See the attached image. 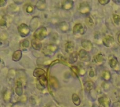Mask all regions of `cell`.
<instances>
[{"label":"cell","instance_id":"52a82bcc","mask_svg":"<svg viewBox=\"0 0 120 107\" xmlns=\"http://www.w3.org/2000/svg\"><path fill=\"white\" fill-rule=\"evenodd\" d=\"M78 56L79 59L83 61L88 62L90 61V60H91V56L88 53V51H86V50H84L83 49L80 50L79 52Z\"/></svg>","mask_w":120,"mask_h":107},{"label":"cell","instance_id":"5bb4252c","mask_svg":"<svg viewBox=\"0 0 120 107\" xmlns=\"http://www.w3.org/2000/svg\"><path fill=\"white\" fill-rule=\"evenodd\" d=\"M74 5V1L72 0H67L63 3L61 5L62 9L65 11H69L72 9Z\"/></svg>","mask_w":120,"mask_h":107},{"label":"cell","instance_id":"277c9868","mask_svg":"<svg viewBox=\"0 0 120 107\" xmlns=\"http://www.w3.org/2000/svg\"><path fill=\"white\" fill-rule=\"evenodd\" d=\"M79 11L82 15H88L91 11V6L88 2L83 1L79 4Z\"/></svg>","mask_w":120,"mask_h":107},{"label":"cell","instance_id":"f1b7e54d","mask_svg":"<svg viewBox=\"0 0 120 107\" xmlns=\"http://www.w3.org/2000/svg\"><path fill=\"white\" fill-rule=\"evenodd\" d=\"M11 96H12L11 92L8 90H6L3 95L4 101H5V102H9V101L11 100Z\"/></svg>","mask_w":120,"mask_h":107},{"label":"cell","instance_id":"1f68e13d","mask_svg":"<svg viewBox=\"0 0 120 107\" xmlns=\"http://www.w3.org/2000/svg\"><path fill=\"white\" fill-rule=\"evenodd\" d=\"M86 23L87 25L90 26V27H93L94 23L93 19L92 18L91 16H88L86 19Z\"/></svg>","mask_w":120,"mask_h":107},{"label":"cell","instance_id":"f6af8a7d","mask_svg":"<svg viewBox=\"0 0 120 107\" xmlns=\"http://www.w3.org/2000/svg\"><path fill=\"white\" fill-rule=\"evenodd\" d=\"M117 39H118V43H119L120 44V33L118 34V36H117Z\"/></svg>","mask_w":120,"mask_h":107},{"label":"cell","instance_id":"9c48e42d","mask_svg":"<svg viewBox=\"0 0 120 107\" xmlns=\"http://www.w3.org/2000/svg\"><path fill=\"white\" fill-rule=\"evenodd\" d=\"M103 43L105 46L111 47L114 44V38L112 37L111 36H106L103 39Z\"/></svg>","mask_w":120,"mask_h":107},{"label":"cell","instance_id":"7c38bea8","mask_svg":"<svg viewBox=\"0 0 120 107\" xmlns=\"http://www.w3.org/2000/svg\"><path fill=\"white\" fill-rule=\"evenodd\" d=\"M81 46L82 47L83 50H86V51H90L92 50V49L93 48V45L90 40L83 39L81 41Z\"/></svg>","mask_w":120,"mask_h":107},{"label":"cell","instance_id":"f35d334b","mask_svg":"<svg viewBox=\"0 0 120 107\" xmlns=\"http://www.w3.org/2000/svg\"><path fill=\"white\" fill-rule=\"evenodd\" d=\"M96 75V71L94 70V69L93 68H91L90 71V73H89V76L90 78H94L95 76Z\"/></svg>","mask_w":120,"mask_h":107},{"label":"cell","instance_id":"4dcf8cb0","mask_svg":"<svg viewBox=\"0 0 120 107\" xmlns=\"http://www.w3.org/2000/svg\"><path fill=\"white\" fill-rule=\"evenodd\" d=\"M102 77L105 81H109L111 79V77L110 72L108 71V70L103 71V73H102Z\"/></svg>","mask_w":120,"mask_h":107},{"label":"cell","instance_id":"cb8c5ba5","mask_svg":"<svg viewBox=\"0 0 120 107\" xmlns=\"http://www.w3.org/2000/svg\"><path fill=\"white\" fill-rule=\"evenodd\" d=\"M16 77V71L15 69L11 68L8 71V81H13Z\"/></svg>","mask_w":120,"mask_h":107},{"label":"cell","instance_id":"f546056e","mask_svg":"<svg viewBox=\"0 0 120 107\" xmlns=\"http://www.w3.org/2000/svg\"><path fill=\"white\" fill-rule=\"evenodd\" d=\"M8 9L10 13H16L19 11V7L17 6V4H11L8 7Z\"/></svg>","mask_w":120,"mask_h":107},{"label":"cell","instance_id":"30bf717a","mask_svg":"<svg viewBox=\"0 0 120 107\" xmlns=\"http://www.w3.org/2000/svg\"><path fill=\"white\" fill-rule=\"evenodd\" d=\"M16 76L18 77V80L20 81L22 83V85L23 83H26V75L25 71L23 69H19L16 71Z\"/></svg>","mask_w":120,"mask_h":107},{"label":"cell","instance_id":"8fae6325","mask_svg":"<svg viewBox=\"0 0 120 107\" xmlns=\"http://www.w3.org/2000/svg\"><path fill=\"white\" fill-rule=\"evenodd\" d=\"M109 63L112 69H114L116 71H119L120 66H119L118 61L116 57H114V56H111V58H109Z\"/></svg>","mask_w":120,"mask_h":107},{"label":"cell","instance_id":"d6a6232c","mask_svg":"<svg viewBox=\"0 0 120 107\" xmlns=\"http://www.w3.org/2000/svg\"><path fill=\"white\" fill-rule=\"evenodd\" d=\"M112 19L114 21V23L118 26L120 24V16L116 14H113L112 15Z\"/></svg>","mask_w":120,"mask_h":107},{"label":"cell","instance_id":"7dc6e473","mask_svg":"<svg viewBox=\"0 0 120 107\" xmlns=\"http://www.w3.org/2000/svg\"><path fill=\"white\" fill-rule=\"evenodd\" d=\"M1 61V58H0V62Z\"/></svg>","mask_w":120,"mask_h":107},{"label":"cell","instance_id":"83f0119b","mask_svg":"<svg viewBox=\"0 0 120 107\" xmlns=\"http://www.w3.org/2000/svg\"><path fill=\"white\" fill-rule=\"evenodd\" d=\"M72 101L74 105H75L77 107L79 106L81 104V99L79 97V96L76 93H73L72 95Z\"/></svg>","mask_w":120,"mask_h":107},{"label":"cell","instance_id":"60d3db41","mask_svg":"<svg viewBox=\"0 0 120 107\" xmlns=\"http://www.w3.org/2000/svg\"><path fill=\"white\" fill-rule=\"evenodd\" d=\"M60 60H54V61H52L51 63H50V65H49V66H52L54 65H56V64L57 63H60Z\"/></svg>","mask_w":120,"mask_h":107},{"label":"cell","instance_id":"ee69618b","mask_svg":"<svg viewBox=\"0 0 120 107\" xmlns=\"http://www.w3.org/2000/svg\"><path fill=\"white\" fill-rule=\"evenodd\" d=\"M46 107H56V105H54V104H53V103H51V104L48 105V106H46Z\"/></svg>","mask_w":120,"mask_h":107},{"label":"cell","instance_id":"7402d4cb","mask_svg":"<svg viewBox=\"0 0 120 107\" xmlns=\"http://www.w3.org/2000/svg\"><path fill=\"white\" fill-rule=\"evenodd\" d=\"M95 86V84L93 81H86L85 83H84V89L86 90V92H90L91 91Z\"/></svg>","mask_w":120,"mask_h":107},{"label":"cell","instance_id":"ba28073f","mask_svg":"<svg viewBox=\"0 0 120 107\" xmlns=\"http://www.w3.org/2000/svg\"><path fill=\"white\" fill-rule=\"evenodd\" d=\"M39 24V19L38 16L34 17L31 19L30 22V29L31 31H36L38 29V27Z\"/></svg>","mask_w":120,"mask_h":107},{"label":"cell","instance_id":"5b68a950","mask_svg":"<svg viewBox=\"0 0 120 107\" xmlns=\"http://www.w3.org/2000/svg\"><path fill=\"white\" fill-rule=\"evenodd\" d=\"M86 26H83L81 23H76L73 27V33L74 34H79L81 35H83L86 33Z\"/></svg>","mask_w":120,"mask_h":107},{"label":"cell","instance_id":"3957f363","mask_svg":"<svg viewBox=\"0 0 120 107\" xmlns=\"http://www.w3.org/2000/svg\"><path fill=\"white\" fill-rule=\"evenodd\" d=\"M18 31L21 37L24 38L28 36L30 34L31 30H30V27L28 25L25 23H21L18 27Z\"/></svg>","mask_w":120,"mask_h":107},{"label":"cell","instance_id":"74e56055","mask_svg":"<svg viewBox=\"0 0 120 107\" xmlns=\"http://www.w3.org/2000/svg\"><path fill=\"white\" fill-rule=\"evenodd\" d=\"M7 25V22L4 17H0V26L1 27H5Z\"/></svg>","mask_w":120,"mask_h":107},{"label":"cell","instance_id":"4fadbf2b","mask_svg":"<svg viewBox=\"0 0 120 107\" xmlns=\"http://www.w3.org/2000/svg\"><path fill=\"white\" fill-rule=\"evenodd\" d=\"M23 85L20 81L17 80L16 81V88H15V93L18 96H21L23 93Z\"/></svg>","mask_w":120,"mask_h":107},{"label":"cell","instance_id":"603a6c76","mask_svg":"<svg viewBox=\"0 0 120 107\" xmlns=\"http://www.w3.org/2000/svg\"><path fill=\"white\" fill-rule=\"evenodd\" d=\"M103 61H104V57H103V55L101 53H98V54L94 56L93 61L97 65L102 64Z\"/></svg>","mask_w":120,"mask_h":107},{"label":"cell","instance_id":"484cf974","mask_svg":"<svg viewBox=\"0 0 120 107\" xmlns=\"http://www.w3.org/2000/svg\"><path fill=\"white\" fill-rule=\"evenodd\" d=\"M8 45L7 36L5 33L0 34V46H5Z\"/></svg>","mask_w":120,"mask_h":107},{"label":"cell","instance_id":"4316f807","mask_svg":"<svg viewBox=\"0 0 120 107\" xmlns=\"http://www.w3.org/2000/svg\"><path fill=\"white\" fill-rule=\"evenodd\" d=\"M78 54L77 52L72 53L70 54L69 58V62L70 64H74L78 61Z\"/></svg>","mask_w":120,"mask_h":107},{"label":"cell","instance_id":"7a4b0ae2","mask_svg":"<svg viewBox=\"0 0 120 107\" xmlns=\"http://www.w3.org/2000/svg\"><path fill=\"white\" fill-rule=\"evenodd\" d=\"M58 47L54 44H48L43 48L42 52L46 56H52L58 51Z\"/></svg>","mask_w":120,"mask_h":107},{"label":"cell","instance_id":"44dd1931","mask_svg":"<svg viewBox=\"0 0 120 107\" xmlns=\"http://www.w3.org/2000/svg\"><path fill=\"white\" fill-rule=\"evenodd\" d=\"M46 75V71L41 68H36L33 71V76L36 78H41Z\"/></svg>","mask_w":120,"mask_h":107},{"label":"cell","instance_id":"e0dca14e","mask_svg":"<svg viewBox=\"0 0 120 107\" xmlns=\"http://www.w3.org/2000/svg\"><path fill=\"white\" fill-rule=\"evenodd\" d=\"M49 83L51 84V86H52L54 89H57L59 88V81L57 80L56 78L52 76H49Z\"/></svg>","mask_w":120,"mask_h":107},{"label":"cell","instance_id":"d6986e66","mask_svg":"<svg viewBox=\"0 0 120 107\" xmlns=\"http://www.w3.org/2000/svg\"><path fill=\"white\" fill-rule=\"evenodd\" d=\"M58 27H59V29L60 30V31L63 32V33L68 31L69 30V28H70L69 24L66 21H62V22L60 23L59 25H58Z\"/></svg>","mask_w":120,"mask_h":107},{"label":"cell","instance_id":"d590c367","mask_svg":"<svg viewBox=\"0 0 120 107\" xmlns=\"http://www.w3.org/2000/svg\"><path fill=\"white\" fill-rule=\"evenodd\" d=\"M26 11L29 14H31L33 12L34 9L33 6L31 4H26Z\"/></svg>","mask_w":120,"mask_h":107},{"label":"cell","instance_id":"836d02e7","mask_svg":"<svg viewBox=\"0 0 120 107\" xmlns=\"http://www.w3.org/2000/svg\"><path fill=\"white\" fill-rule=\"evenodd\" d=\"M70 68H71V71L74 73V74H75L77 77H78L79 75V71L78 67V66H70Z\"/></svg>","mask_w":120,"mask_h":107},{"label":"cell","instance_id":"ffe728a7","mask_svg":"<svg viewBox=\"0 0 120 107\" xmlns=\"http://www.w3.org/2000/svg\"><path fill=\"white\" fill-rule=\"evenodd\" d=\"M31 45L33 48L35 50H40L42 48V44L39 41L36 39H33L31 41Z\"/></svg>","mask_w":120,"mask_h":107},{"label":"cell","instance_id":"7bdbcfd3","mask_svg":"<svg viewBox=\"0 0 120 107\" xmlns=\"http://www.w3.org/2000/svg\"><path fill=\"white\" fill-rule=\"evenodd\" d=\"M112 107H120V101H117L114 103Z\"/></svg>","mask_w":120,"mask_h":107},{"label":"cell","instance_id":"8d00e7d4","mask_svg":"<svg viewBox=\"0 0 120 107\" xmlns=\"http://www.w3.org/2000/svg\"><path fill=\"white\" fill-rule=\"evenodd\" d=\"M79 68V75L81 76H84L86 73V69H85V68L83 66H80Z\"/></svg>","mask_w":120,"mask_h":107},{"label":"cell","instance_id":"ac0fdd59","mask_svg":"<svg viewBox=\"0 0 120 107\" xmlns=\"http://www.w3.org/2000/svg\"><path fill=\"white\" fill-rule=\"evenodd\" d=\"M22 58V51L20 50L15 51L12 55V60L13 61L18 62Z\"/></svg>","mask_w":120,"mask_h":107},{"label":"cell","instance_id":"2e32d148","mask_svg":"<svg viewBox=\"0 0 120 107\" xmlns=\"http://www.w3.org/2000/svg\"><path fill=\"white\" fill-rule=\"evenodd\" d=\"M75 44L73 41H68L65 44V51L68 54H71L74 52Z\"/></svg>","mask_w":120,"mask_h":107},{"label":"cell","instance_id":"e575fe53","mask_svg":"<svg viewBox=\"0 0 120 107\" xmlns=\"http://www.w3.org/2000/svg\"><path fill=\"white\" fill-rule=\"evenodd\" d=\"M30 41H29V40L27 39H24V40L21 43V46L23 48H28L30 47Z\"/></svg>","mask_w":120,"mask_h":107},{"label":"cell","instance_id":"bcb514c9","mask_svg":"<svg viewBox=\"0 0 120 107\" xmlns=\"http://www.w3.org/2000/svg\"><path fill=\"white\" fill-rule=\"evenodd\" d=\"M91 107H99V106H98V105H93Z\"/></svg>","mask_w":120,"mask_h":107},{"label":"cell","instance_id":"ab89813d","mask_svg":"<svg viewBox=\"0 0 120 107\" xmlns=\"http://www.w3.org/2000/svg\"><path fill=\"white\" fill-rule=\"evenodd\" d=\"M98 2H99V4H101V5H106L109 3V0H99Z\"/></svg>","mask_w":120,"mask_h":107},{"label":"cell","instance_id":"9a60e30c","mask_svg":"<svg viewBox=\"0 0 120 107\" xmlns=\"http://www.w3.org/2000/svg\"><path fill=\"white\" fill-rule=\"evenodd\" d=\"M36 8L39 11H43L46 9V2L45 0H39L36 3Z\"/></svg>","mask_w":120,"mask_h":107},{"label":"cell","instance_id":"d4e9b609","mask_svg":"<svg viewBox=\"0 0 120 107\" xmlns=\"http://www.w3.org/2000/svg\"><path fill=\"white\" fill-rule=\"evenodd\" d=\"M38 82L39 83V85H41V86H42L43 88H44L45 87H46L48 84V80L47 78V77L45 75V76L39 78V80Z\"/></svg>","mask_w":120,"mask_h":107},{"label":"cell","instance_id":"6da1fadb","mask_svg":"<svg viewBox=\"0 0 120 107\" xmlns=\"http://www.w3.org/2000/svg\"><path fill=\"white\" fill-rule=\"evenodd\" d=\"M47 35H48V30H47L46 28H45L44 26L38 28L33 34L34 39H37L39 41L43 40L46 37Z\"/></svg>","mask_w":120,"mask_h":107},{"label":"cell","instance_id":"b9f144b4","mask_svg":"<svg viewBox=\"0 0 120 107\" xmlns=\"http://www.w3.org/2000/svg\"><path fill=\"white\" fill-rule=\"evenodd\" d=\"M7 1L5 0H0V7H3L6 4Z\"/></svg>","mask_w":120,"mask_h":107},{"label":"cell","instance_id":"8992f818","mask_svg":"<svg viewBox=\"0 0 120 107\" xmlns=\"http://www.w3.org/2000/svg\"><path fill=\"white\" fill-rule=\"evenodd\" d=\"M98 102L99 104V107H109L111 101L109 98L106 96H102L99 98Z\"/></svg>","mask_w":120,"mask_h":107}]
</instances>
